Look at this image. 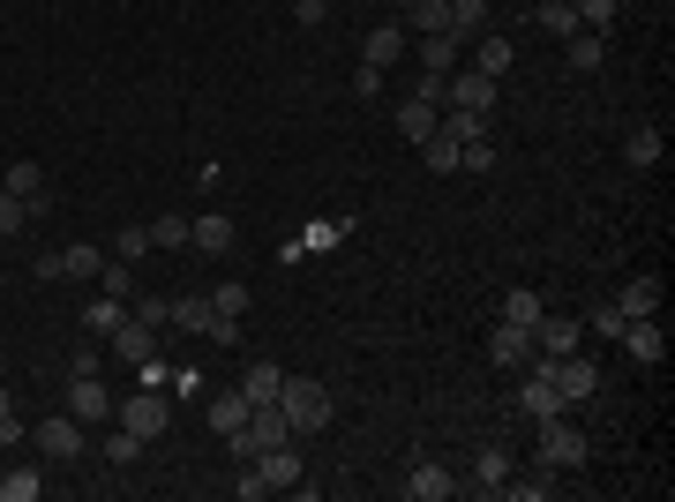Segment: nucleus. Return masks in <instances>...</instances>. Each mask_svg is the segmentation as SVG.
Here are the masks:
<instances>
[{
    "label": "nucleus",
    "mask_w": 675,
    "mask_h": 502,
    "mask_svg": "<svg viewBox=\"0 0 675 502\" xmlns=\"http://www.w3.org/2000/svg\"><path fill=\"white\" fill-rule=\"evenodd\" d=\"M278 413L294 420V435H323L338 420V398L323 390V382H308V376H286V390H278Z\"/></svg>",
    "instance_id": "nucleus-1"
},
{
    "label": "nucleus",
    "mask_w": 675,
    "mask_h": 502,
    "mask_svg": "<svg viewBox=\"0 0 675 502\" xmlns=\"http://www.w3.org/2000/svg\"><path fill=\"white\" fill-rule=\"evenodd\" d=\"M278 443H294V420L278 413V405H255L248 420H241V435H225V450L248 465V458H263V450H278Z\"/></svg>",
    "instance_id": "nucleus-2"
},
{
    "label": "nucleus",
    "mask_w": 675,
    "mask_h": 502,
    "mask_svg": "<svg viewBox=\"0 0 675 502\" xmlns=\"http://www.w3.org/2000/svg\"><path fill=\"white\" fill-rule=\"evenodd\" d=\"M31 443H38V450H45V458H53V465H76V458H84V450H90L84 420L68 413V405H60V413H53V420H38V427H31Z\"/></svg>",
    "instance_id": "nucleus-3"
},
{
    "label": "nucleus",
    "mask_w": 675,
    "mask_h": 502,
    "mask_svg": "<svg viewBox=\"0 0 675 502\" xmlns=\"http://www.w3.org/2000/svg\"><path fill=\"white\" fill-rule=\"evenodd\" d=\"M443 113H496V76H480V68H451L443 76Z\"/></svg>",
    "instance_id": "nucleus-4"
},
{
    "label": "nucleus",
    "mask_w": 675,
    "mask_h": 502,
    "mask_svg": "<svg viewBox=\"0 0 675 502\" xmlns=\"http://www.w3.org/2000/svg\"><path fill=\"white\" fill-rule=\"evenodd\" d=\"M113 420H121V427H135L143 443H158V435L173 427V398H166V390H135V398H121V405H113Z\"/></svg>",
    "instance_id": "nucleus-5"
},
{
    "label": "nucleus",
    "mask_w": 675,
    "mask_h": 502,
    "mask_svg": "<svg viewBox=\"0 0 675 502\" xmlns=\"http://www.w3.org/2000/svg\"><path fill=\"white\" fill-rule=\"evenodd\" d=\"M541 368H549V382H555V398H563V405H586L593 390H600V368H593V360H578V353H563V360H549V353H541Z\"/></svg>",
    "instance_id": "nucleus-6"
},
{
    "label": "nucleus",
    "mask_w": 675,
    "mask_h": 502,
    "mask_svg": "<svg viewBox=\"0 0 675 502\" xmlns=\"http://www.w3.org/2000/svg\"><path fill=\"white\" fill-rule=\"evenodd\" d=\"M541 465H549V472H571V465H586V435H578V427H571L563 413L541 420Z\"/></svg>",
    "instance_id": "nucleus-7"
},
{
    "label": "nucleus",
    "mask_w": 675,
    "mask_h": 502,
    "mask_svg": "<svg viewBox=\"0 0 675 502\" xmlns=\"http://www.w3.org/2000/svg\"><path fill=\"white\" fill-rule=\"evenodd\" d=\"M106 345H113V360H128V368H143V360L158 353V331H151V323H135V315H121Z\"/></svg>",
    "instance_id": "nucleus-8"
},
{
    "label": "nucleus",
    "mask_w": 675,
    "mask_h": 502,
    "mask_svg": "<svg viewBox=\"0 0 675 502\" xmlns=\"http://www.w3.org/2000/svg\"><path fill=\"white\" fill-rule=\"evenodd\" d=\"M578 337H586V323H578V315H541V323H533V353L563 360V353H578Z\"/></svg>",
    "instance_id": "nucleus-9"
},
{
    "label": "nucleus",
    "mask_w": 675,
    "mask_h": 502,
    "mask_svg": "<svg viewBox=\"0 0 675 502\" xmlns=\"http://www.w3.org/2000/svg\"><path fill=\"white\" fill-rule=\"evenodd\" d=\"M68 413L76 420H113V390H106V376H68Z\"/></svg>",
    "instance_id": "nucleus-10"
},
{
    "label": "nucleus",
    "mask_w": 675,
    "mask_h": 502,
    "mask_svg": "<svg viewBox=\"0 0 675 502\" xmlns=\"http://www.w3.org/2000/svg\"><path fill=\"white\" fill-rule=\"evenodd\" d=\"M398 60H406V23H376V31H368V45H361V68H398Z\"/></svg>",
    "instance_id": "nucleus-11"
},
{
    "label": "nucleus",
    "mask_w": 675,
    "mask_h": 502,
    "mask_svg": "<svg viewBox=\"0 0 675 502\" xmlns=\"http://www.w3.org/2000/svg\"><path fill=\"white\" fill-rule=\"evenodd\" d=\"M248 390H211V405H203V420H211V435L225 443V435H241V420H248Z\"/></svg>",
    "instance_id": "nucleus-12"
},
{
    "label": "nucleus",
    "mask_w": 675,
    "mask_h": 502,
    "mask_svg": "<svg viewBox=\"0 0 675 502\" xmlns=\"http://www.w3.org/2000/svg\"><path fill=\"white\" fill-rule=\"evenodd\" d=\"M488 360H496V368H533V331L496 323V337H488Z\"/></svg>",
    "instance_id": "nucleus-13"
},
{
    "label": "nucleus",
    "mask_w": 675,
    "mask_h": 502,
    "mask_svg": "<svg viewBox=\"0 0 675 502\" xmlns=\"http://www.w3.org/2000/svg\"><path fill=\"white\" fill-rule=\"evenodd\" d=\"M623 345H631V360H661V353H668V331H661V315H631V323H623Z\"/></svg>",
    "instance_id": "nucleus-14"
},
{
    "label": "nucleus",
    "mask_w": 675,
    "mask_h": 502,
    "mask_svg": "<svg viewBox=\"0 0 675 502\" xmlns=\"http://www.w3.org/2000/svg\"><path fill=\"white\" fill-rule=\"evenodd\" d=\"M518 405L533 420H549V413H571L563 398H555V382H549V368H541V353H533V376H525V390H518Z\"/></svg>",
    "instance_id": "nucleus-15"
},
{
    "label": "nucleus",
    "mask_w": 675,
    "mask_h": 502,
    "mask_svg": "<svg viewBox=\"0 0 675 502\" xmlns=\"http://www.w3.org/2000/svg\"><path fill=\"white\" fill-rule=\"evenodd\" d=\"M398 495H406V502H443V495H458V480H451V472H443V465H413V472H406V488H398Z\"/></svg>",
    "instance_id": "nucleus-16"
},
{
    "label": "nucleus",
    "mask_w": 675,
    "mask_h": 502,
    "mask_svg": "<svg viewBox=\"0 0 675 502\" xmlns=\"http://www.w3.org/2000/svg\"><path fill=\"white\" fill-rule=\"evenodd\" d=\"M188 248H203V255H225V248H233V217H225V210H203V217L188 225Z\"/></svg>",
    "instance_id": "nucleus-17"
},
{
    "label": "nucleus",
    "mask_w": 675,
    "mask_h": 502,
    "mask_svg": "<svg viewBox=\"0 0 675 502\" xmlns=\"http://www.w3.org/2000/svg\"><path fill=\"white\" fill-rule=\"evenodd\" d=\"M504 480H510V450H504V443H480V450H473V488L496 495Z\"/></svg>",
    "instance_id": "nucleus-18"
},
{
    "label": "nucleus",
    "mask_w": 675,
    "mask_h": 502,
    "mask_svg": "<svg viewBox=\"0 0 675 502\" xmlns=\"http://www.w3.org/2000/svg\"><path fill=\"white\" fill-rule=\"evenodd\" d=\"M435 127H443V105H428V98H406V105H398V135H406V143H428Z\"/></svg>",
    "instance_id": "nucleus-19"
},
{
    "label": "nucleus",
    "mask_w": 675,
    "mask_h": 502,
    "mask_svg": "<svg viewBox=\"0 0 675 502\" xmlns=\"http://www.w3.org/2000/svg\"><path fill=\"white\" fill-rule=\"evenodd\" d=\"M0 188H8V196H23V203H31V217H45V203H53V196H45V172L31 166V158H23V166H8V180H0Z\"/></svg>",
    "instance_id": "nucleus-20"
},
{
    "label": "nucleus",
    "mask_w": 675,
    "mask_h": 502,
    "mask_svg": "<svg viewBox=\"0 0 675 502\" xmlns=\"http://www.w3.org/2000/svg\"><path fill=\"white\" fill-rule=\"evenodd\" d=\"M616 315L631 323V315H661V278H631L623 293H616Z\"/></svg>",
    "instance_id": "nucleus-21"
},
{
    "label": "nucleus",
    "mask_w": 675,
    "mask_h": 502,
    "mask_svg": "<svg viewBox=\"0 0 675 502\" xmlns=\"http://www.w3.org/2000/svg\"><path fill=\"white\" fill-rule=\"evenodd\" d=\"M38 495H45L38 465H8V472H0V502H38Z\"/></svg>",
    "instance_id": "nucleus-22"
},
{
    "label": "nucleus",
    "mask_w": 675,
    "mask_h": 502,
    "mask_svg": "<svg viewBox=\"0 0 675 502\" xmlns=\"http://www.w3.org/2000/svg\"><path fill=\"white\" fill-rule=\"evenodd\" d=\"M241 390H248V405H278V390H286V368H270V360H255L248 376H241Z\"/></svg>",
    "instance_id": "nucleus-23"
},
{
    "label": "nucleus",
    "mask_w": 675,
    "mask_h": 502,
    "mask_svg": "<svg viewBox=\"0 0 675 502\" xmlns=\"http://www.w3.org/2000/svg\"><path fill=\"white\" fill-rule=\"evenodd\" d=\"M443 31H451V38H480V31H488V0H451V23H443Z\"/></svg>",
    "instance_id": "nucleus-24"
},
{
    "label": "nucleus",
    "mask_w": 675,
    "mask_h": 502,
    "mask_svg": "<svg viewBox=\"0 0 675 502\" xmlns=\"http://www.w3.org/2000/svg\"><path fill=\"white\" fill-rule=\"evenodd\" d=\"M623 158H631L638 172H653L661 158H668V143H661V127H631V143H623Z\"/></svg>",
    "instance_id": "nucleus-25"
},
{
    "label": "nucleus",
    "mask_w": 675,
    "mask_h": 502,
    "mask_svg": "<svg viewBox=\"0 0 675 502\" xmlns=\"http://www.w3.org/2000/svg\"><path fill=\"white\" fill-rule=\"evenodd\" d=\"M421 68L428 76H451V68H458V38H451V31H428L421 38Z\"/></svg>",
    "instance_id": "nucleus-26"
},
{
    "label": "nucleus",
    "mask_w": 675,
    "mask_h": 502,
    "mask_svg": "<svg viewBox=\"0 0 675 502\" xmlns=\"http://www.w3.org/2000/svg\"><path fill=\"white\" fill-rule=\"evenodd\" d=\"M510 60H518V53H510L504 31H488V38H480V53H473V68H480V76H496V83L510 76Z\"/></svg>",
    "instance_id": "nucleus-27"
},
{
    "label": "nucleus",
    "mask_w": 675,
    "mask_h": 502,
    "mask_svg": "<svg viewBox=\"0 0 675 502\" xmlns=\"http://www.w3.org/2000/svg\"><path fill=\"white\" fill-rule=\"evenodd\" d=\"M541 315H549V308H541V293H533V286H510V293H504V323H518V331H533Z\"/></svg>",
    "instance_id": "nucleus-28"
},
{
    "label": "nucleus",
    "mask_w": 675,
    "mask_h": 502,
    "mask_svg": "<svg viewBox=\"0 0 675 502\" xmlns=\"http://www.w3.org/2000/svg\"><path fill=\"white\" fill-rule=\"evenodd\" d=\"M98 293H113V300H135V263H121V255H106V263H98Z\"/></svg>",
    "instance_id": "nucleus-29"
},
{
    "label": "nucleus",
    "mask_w": 675,
    "mask_h": 502,
    "mask_svg": "<svg viewBox=\"0 0 675 502\" xmlns=\"http://www.w3.org/2000/svg\"><path fill=\"white\" fill-rule=\"evenodd\" d=\"M121 315H128V300L98 293V300H90V308H84V331H90V337H113V323H121Z\"/></svg>",
    "instance_id": "nucleus-30"
},
{
    "label": "nucleus",
    "mask_w": 675,
    "mask_h": 502,
    "mask_svg": "<svg viewBox=\"0 0 675 502\" xmlns=\"http://www.w3.org/2000/svg\"><path fill=\"white\" fill-rule=\"evenodd\" d=\"M563 45H571V68H578V76H593V68L608 60V38H600V31H578V38H563Z\"/></svg>",
    "instance_id": "nucleus-31"
},
{
    "label": "nucleus",
    "mask_w": 675,
    "mask_h": 502,
    "mask_svg": "<svg viewBox=\"0 0 675 502\" xmlns=\"http://www.w3.org/2000/svg\"><path fill=\"white\" fill-rule=\"evenodd\" d=\"M541 31H549V38H578L586 23H578V8H571V0H541Z\"/></svg>",
    "instance_id": "nucleus-32"
},
{
    "label": "nucleus",
    "mask_w": 675,
    "mask_h": 502,
    "mask_svg": "<svg viewBox=\"0 0 675 502\" xmlns=\"http://www.w3.org/2000/svg\"><path fill=\"white\" fill-rule=\"evenodd\" d=\"M421 158H428V172H458V135H451V127H435V135L421 143Z\"/></svg>",
    "instance_id": "nucleus-33"
},
{
    "label": "nucleus",
    "mask_w": 675,
    "mask_h": 502,
    "mask_svg": "<svg viewBox=\"0 0 675 502\" xmlns=\"http://www.w3.org/2000/svg\"><path fill=\"white\" fill-rule=\"evenodd\" d=\"M443 23H451V0H413V8H406V31H443Z\"/></svg>",
    "instance_id": "nucleus-34"
},
{
    "label": "nucleus",
    "mask_w": 675,
    "mask_h": 502,
    "mask_svg": "<svg viewBox=\"0 0 675 502\" xmlns=\"http://www.w3.org/2000/svg\"><path fill=\"white\" fill-rule=\"evenodd\" d=\"M143 450H151V443H143L135 427H121V420H113V435H106V458H113V465H135Z\"/></svg>",
    "instance_id": "nucleus-35"
},
{
    "label": "nucleus",
    "mask_w": 675,
    "mask_h": 502,
    "mask_svg": "<svg viewBox=\"0 0 675 502\" xmlns=\"http://www.w3.org/2000/svg\"><path fill=\"white\" fill-rule=\"evenodd\" d=\"M496 495H510V502H549V495H555V480H549V465H541L533 480H504Z\"/></svg>",
    "instance_id": "nucleus-36"
},
{
    "label": "nucleus",
    "mask_w": 675,
    "mask_h": 502,
    "mask_svg": "<svg viewBox=\"0 0 675 502\" xmlns=\"http://www.w3.org/2000/svg\"><path fill=\"white\" fill-rule=\"evenodd\" d=\"M98 263L106 255L90 248V241H76V248H60V278H98Z\"/></svg>",
    "instance_id": "nucleus-37"
},
{
    "label": "nucleus",
    "mask_w": 675,
    "mask_h": 502,
    "mask_svg": "<svg viewBox=\"0 0 675 502\" xmlns=\"http://www.w3.org/2000/svg\"><path fill=\"white\" fill-rule=\"evenodd\" d=\"M173 331H211V300H173Z\"/></svg>",
    "instance_id": "nucleus-38"
},
{
    "label": "nucleus",
    "mask_w": 675,
    "mask_h": 502,
    "mask_svg": "<svg viewBox=\"0 0 675 502\" xmlns=\"http://www.w3.org/2000/svg\"><path fill=\"white\" fill-rule=\"evenodd\" d=\"M571 8H578V23H586V31L608 38V23H616V8H623V0H571Z\"/></svg>",
    "instance_id": "nucleus-39"
},
{
    "label": "nucleus",
    "mask_w": 675,
    "mask_h": 502,
    "mask_svg": "<svg viewBox=\"0 0 675 502\" xmlns=\"http://www.w3.org/2000/svg\"><path fill=\"white\" fill-rule=\"evenodd\" d=\"M23 225H31V203L0 188V241H8V233H23Z\"/></svg>",
    "instance_id": "nucleus-40"
},
{
    "label": "nucleus",
    "mask_w": 675,
    "mask_h": 502,
    "mask_svg": "<svg viewBox=\"0 0 675 502\" xmlns=\"http://www.w3.org/2000/svg\"><path fill=\"white\" fill-rule=\"evenodd\" d=\"M203 337H211L218 353H233V345H241V315H218V308H211V331H203Z\"/></svg>",
    "instance_id": "nucleus-41"
},
{
    "label": "nucleus",
    "mask_w": 675,
    "mask_h": 502,
    "mask_svg": "<svg viewBox=\"0 0 675 502\" xmlns=\"http://www.w3.org/2000/svg\"><path fill=\"white\" fill-rule=\"evenodd\" d=\"M128 315H135V323H151V331H166V323H173V300H135Z\"/></svg>",
    "instance_id": "nucleus-42"
},
{
    "label": "nucleus",
    "mask_w": 675,
    "mask_h": 502,
    "mask_svg": "<svg viewBox=\"0 0 675 502\" xmlns=\"http://www.w3.org/2000/svg\"><path fill=\"white\" fill-rule=\"evenodd\" d=\"M151 248H188V225H180V217H158V225H151Z\"/></svg>",
    "instance_id": "nucleus-43"
},
{
    "label": "nucleus",
    "mask_w": 675,
    "mask_h": 502,
    "mask_svg": "<svg viewBox=\"0 0 675 502\" xmlns=\"http://www.w3.org/2000/svg\"><path fill=\"white\" fill-rule=\"evenodd\" d=\"M211 308H218V315H248V286H218Z\"/></svg>",
    "instance_id": "nucleus-44"
},
{
    "label": "nucleus",
    "mask_w": 675,
    "mask_h": 502,
    "mask_svg": "<svg viewBox=\"0 0 675 502\" xmlns=\"http://www.w3.org/2000/svg\"><path fill=\"white\" fill-rule=\"evenodd\" d=\"M338 233H345V225L323 217V225H308V233H300V248H338Z\"/></svg>",
    "instance_id": "nucleus-45"
},
{
    "label": "nucleus",
    "mask_w": 675,
    "mask_h": 502,
    "mask_svg": "<svg viewBox=\"0 0 675 502\" xmlns=\"http://www.w3.org/2000/svg\"><path fill=\"white\" fill-rule=\"evenodd\" d=\"M135 376H143V390H173V368H166V360H158V353H151V360H143Z\"/></svg>",
    "instance_id": "nucleus-46"
},
{
    "label": "nucleus",
    "mask_w": 675,
    "mask_h": 502,
    "mask_svg": "<svg viewBox=\"0 0 675 502\" xmlns=\"http://www.w3.org/2000/svg\"><path fill=\"white\" fill-rule=\"evenodd\" d=\"M135 255H151V225H128L121 233V263H135Z\"/></svg>",
    "instance_id": "nucleus-47"
},
{
    "label": "nucleus",
    "mask_w": 675,
    "mask_h": 502,
    "mask_svg": "<svg viewBox=\"0 0 675 502\" xmlns=\"http://www.w3.org/2000/svg\"><path fill=\"white\" fill-rule=\"evenodd\" d=\"M98 368H106L98 345H76V353H68V376H98Z\"/></svg>",
    "instance_id": "nucleus-48"
},
{
    "label": "nucleus",
    "mask_w": 675,
    "mask_h": 502,
    "mask_svg": "<svg viewBox=\"0 0 675 502\" xmlns=\"http://www.w3.org/2000/svg\"><path fill=\"white\" fill-rule=\"evenodd\" d=\"M166 398H203V376H196V368H180V376H173V390Z\"/></svg>",
    "instance_id": "nucleus-49"
},
{
    "label": "nucleus",
    "mask_w": 675,
    "mask_h": 502,
    "mask_svg": "<svg viewBox=\"0 0 675 502\" xmlns=\"http://www.w3.org/2000/svg\"><path fill=\"white\" fill-rule=\"evenodd\" d=\"M294 15H300V23H308V31H316V23L331 15V0H294Z\"/></svg>",
    "instance_id": "nucleus-50"
},
{
    "label": "nucleus",
    "mask_w": 675,
    "mask_h": 502,
    "mask_svg": "<svg viewBox=\"0 0 675 502\" xmlns=\"http://www.w3.org/2000/svg\"><path fill=\"white\" fill-rule=\"evenodd\" d=\"M8 413H15V398H8V382H0V420H8Z\"/></svg>",
    "instance_id": "nucleus-51"
},
{
    "label": "nucleus",
    "mask_w": 675,
    "mask_h": 502,
    "mask_svg": "<svg viewBox=\"0 0 675 502\" xmlns=\"http://www.w3.org/2000/svg\"><path fill=\"white\" fill-rule=\"evenodd\" d=\"M398 8H413V0H398Z\"/></svg>",
    "instance_id": "nucleus-52"
}]
</instances>
